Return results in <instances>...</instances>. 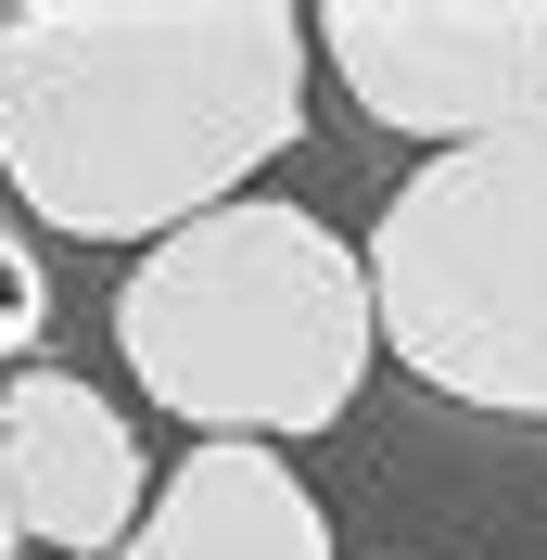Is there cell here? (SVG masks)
Wrapping results in <instances>:
<instances>
[{"label": "cell", "instance_id": "52a82bcc", "mask_svg": "<svg viewBox=\"0 0 547 560\" xmlns=\"http://www.w3.org/2000/svg\"><path fill=\"white\" fill-rule=\"evenodd\" d=\"M38 318H51V293H38V255L0 230V357H26V345H38Z\"/></svg>", "mask_w": 547, "mask_h": 560}, {"label": "cell", "instance_id": "7a4b0ae2", "mask_svg": "<svg viewBox=\"0 0 547 560\" xmlns=\"http://www.w3.org/2000/svg\"><path fill=\"white\" fill-rule=\"evenodd\" d=\"M115 345L166 420H205V446H280L357 408L382 293L306 205H217L115 280Z\"/></svg>", "mask_w": 547, "mask_h": 560}, {"label": "cell", "instance_id": "6da1fadb", "mask_svg": "<svg viewBox=\"0 0 547 560\" xmlns=\"http://www.w3.org/2000/svg\"><path fill=\"white\" fill-rule=\"evenodd\" d=\"M306 51L280 0L0 13V178L77 243H178L306 140Z\"/></svg>", "mask_w": 547, "mask_h": 560}, {"label": "cell", "instance_id": "ba28073f", "mask_svg": "<svg viewBox=\"0 0 547 560\" xmlns=\"http://www.w3.org/2000/svg\"><path fill=\"white\" fill-rule=\"evenodd\" d=\"M13 548H26V523H13V497H0V560H13Z\"/></svg>", "mask_w": 547, "mask_h": 560}, {"label": "cell", "instance_id": "3957f363", "mask_svg": "<svg viewBox=\"0 0 547 560\" xmlns=\"http://www.w3.org/2000/svg\"><path fill=\"white\" fill-rule=\"evenodd\" d=\"M370 293L433 395L547 420V128L433 153L370 230Z\"/></svg>", "mask_w": 547, "mask_h": 560}, {"label": "cell", "instance_id": "277c9868", "mask_svg": "<svg viewBox=\"0 0 547 560\" xmlns=\"http://www.w3.org/2000/svg\"><path fill=\"white\" fill-rule=\"evenodd\" d=\"M318 65L408 140H510L547 128V0H331Z\"/></svg>", "mask_w": 547, "mask_h": 560}, {"label": "cell", "instance_id": "8992f818", "mask_svg": "<svg viewBox=\"0 0 547 560\" xmlns=\"http://www.w3.org/2000/svg\"><path fill=\"white\" fill-rule=\"evenodd\" d=\"M115 560H331V523L280 446H191Z\"/></svg>", "mask_w": 547, "mask_h": 560}, {"label": "cell", "instance_id": "5b68a950", "mask_svg": "<svg viewBox=\"0 0 547 560\" xmlns=\"http://www.w3.org/2000/svg\"><path fill=\"white\" fill-rule=\"evenodd\" d=\"M0 497H13L26 548L115 560L140 535V446L115 420V395L77 383V370H13V395H0Z\"/></svg>", "mask_w": 547, "mask_h": 560}]
</instances>
